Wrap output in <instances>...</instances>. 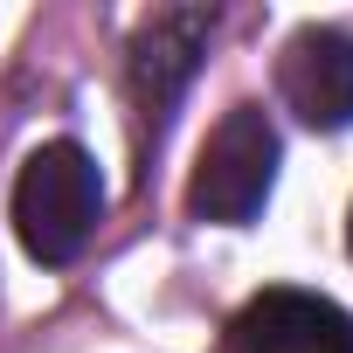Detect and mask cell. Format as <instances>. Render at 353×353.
I'll return each instance as SVG.
<instances>
[{"mask_svg":"<svg viewBox=\"0 0 353 353\" xmlns=\"http://www.w3.org/2000/svg\"><path fill=\"white\" fill-rule=\"evenodd\" d=\"M208 35H215L208 8H152L139 21L132 56H125V83H132V104H139L145 125H159L173 111V97L188 90V77L208 56Z\"/></svg>","mask_w":353,"mask_h":353,"instance_id":"3","label":"cell"},{"mask_svg":"<svg viewBox=\"0 0 353 353\" xmlns=\"http://www.w3.org/2000/svg\"><path fill=\"white\" fill-rule=\"evenodd\" d=\"M222 353H353V319L319 291H256L229 319Z\"/></svg>","mask_w":353,"mask_h":353,"instance_id":"4","label":"cell"},{"mask_svg":"<svg viewBox=\"0 0 353 353\" xmlns=\"http://www.w3.org/2000/svg\"><path fill=\"white\" fill-rule=\"evenodd\" d=\"M270 181H277V125H270L256 104H236V111L208 132V145H201V159H194L188 208H194L201 222H250V215L263 208Z\"/></svg>","mask_w":353,"mask_h":353,"instance_id":"2","label":"cell"},{"mask_svg":"<svg viewBox=\"0 0 353 353\" xmlns=\"http://www.w3.org/2000/svg\"><path fill=\"white\" fill-rule=\"evenodd\" d=\"M277 90L312 132L353 125V35L339 28H298L277 56Z\"/></svg>","mask_w":353,"mask_h":353,"instance_id":"5","label":"cell"},{"mask_svg":"<svg viewBox=\"0 0 353 353\" xmlns=\"http://www.w3.org/2000/svg\"><path fill=\"white\" fill-rule=\"evenodd\" d=\"M104 222V181L97 159L77 139H49L28 152L21 181H14V236L35 263H77L83 243Z\"/></svg>","mask_w":353,"mask_h":353,"instance_id":"1","label":"cell"},{"mask_svg":"<svg viewBox=\"0 0 353 353\" xmlns=\"http://www.w3.org/2000/svg\"><path fill=\"white\" fill-rule=\"evenodd\" d=\"M346 243H353V222H346Z\"/></svg>","mask_w":353,"mask_h":353,"instance_id":"6","label":"cell"}]
</instances>
